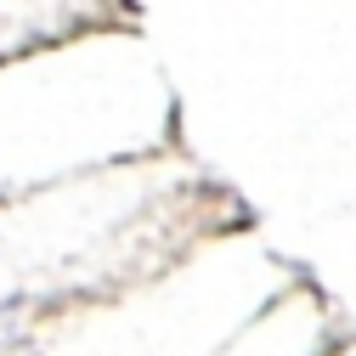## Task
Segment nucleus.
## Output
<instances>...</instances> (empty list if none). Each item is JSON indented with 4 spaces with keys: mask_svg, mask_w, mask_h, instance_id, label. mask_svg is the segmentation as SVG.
Segmentation results:
<instances>
[{
    "mask_svg": "<svg viewBox=\"0 0 356 356\" xmlns=\"http://www.w3.org/2000/svg\"><path fill=\"white\" fill-rule=\"evenodd\" d=\"M17 317H23V300H6V305H0V345H12V334H17Z\"/></svg>",
    "mask_w": 356,
    "mask_h": 356,
    "instance_id": "nucleus-1",
    "label": "nucleus"
}]
</instances>
